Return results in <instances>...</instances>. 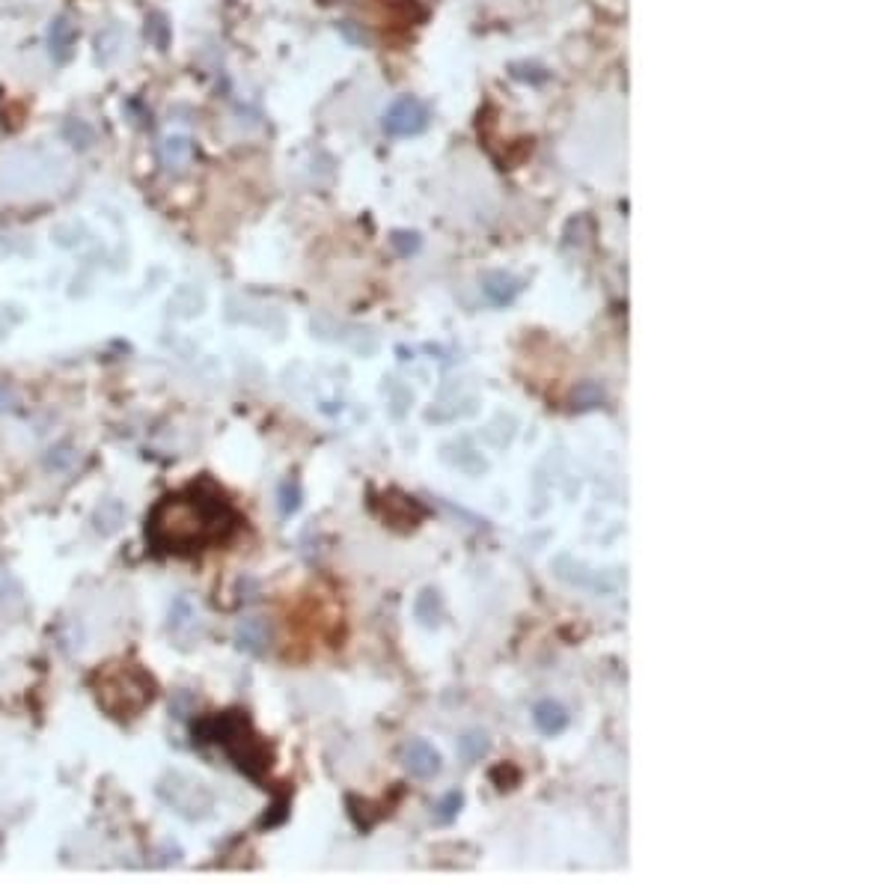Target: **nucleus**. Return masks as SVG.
Returning <instances> with one entry per match:
<instances>
[{
	"label": "nucleus",
	"instance_id": "f257e3e1",
	"mask_svg": "<svg viewBox=\"0 0 892 884\" xmlns=\"http://www.w3.org/2000/svg\"><path fill=\"white\" fill-rule=\"evenodd\" d=\"M238 515L220 491L191 486L161 497L146 518V542L158 554H191L235 530Z\"/></svg>",
	"mask_w": 892,
	"mask_h": 884
},
{
	"label": "nucleus",
	"instance_id": "f03ea898",
	"mask_svg": "<svg viewBox=\"0 0 892 884\" xmlns=\"http://www.w3.org/2000/svg\"><path fill=\"white\" fill-rule=\"evenodd\" d=\"M93 688L98 705L111 718H137L155 700V682H152V676L137 664H128V661L107 664L104 670H98Z\"/></svg>",
	"mask_w": 892,
	"mask_h": 884
},
{
	"label": "nucleus",
	"instance_id": "7ed1b4c3",
	"mask_svg": "<svg viewBox=\"0 0 892 884\" xmlns=\"http://www.w3.org/2000/svg\"><path fill=\"white\" fill-rule=\"evenodd\" d=\"M196 736H205V741H214L227 750V756L235 763L238 771H244L247 777L259 780L262 771L271 765V754L262 745V738L250 732L247 718H241L238 712L227 714H214V718L202 721L200 727L194 730Z\"/></svg>",
	"mask_w": 892,
	"mask_h": 884
},
{
	"label": "nucleus",
	"instance_id": "20e7f679",
	"mask_svg": "<svg viewBox=\"0 0 892 884\" xmlns=\"http://www.w3.org/2000/svg\"><path fill=\"white\" fill-rule=\"evenodd\" d=\"M158 795L167 807H173L178 816L185 819H202L211 813V804H214V795L209 792V786L202 780H196L191 774H182V771H169L158 780Z\"/></svg>",
	"mask_w": 892,
	"mask_h": 884
},
{
	"label": "nucleus",
	"instance_id": "39448f33",
	"mask_svg": "<svg viewBox=\"0 0 892 884\" xmlns=\"http://www.w3.org/2000/svg\"><path fill=\"white\" fill-rule=\"evenodd\" d=\"M428 122L425 104L414 96H401L396 98L387 113H384V131L392 134V138H410V134H419Z\"/></svg>",
	"mask_w": 892,
	"mask_h": 884
},
{
	"label": "nucleus",
	"instance_id": "423d86ee",
	"mask_svg": "<svg viewBox=\"0 0 892 884\" xmlns=\"http://www.w3.org/2000/svg\"><path fill=\"white\" fill-rule=\"evenodd\" d=\"M401 763H405L408 774L417 777V780H432V777L441 774V768H443L441 754H437V750L423 738L408 741L405 750H401Z\"/></svg>",
	"mask_w": 892,
	"mask_h": 884
},
{
	"label": "nucleus",
	"instance_id": "0eeeda50",
	"mask_svg": "<svg viewBox=\"0 0 892 884\" xmlns=\"http://www.w3.org/2000/svg\"><path fill=\"white\" fill-rule=\"evenodd\" d=\"M167 629L169 634L182 643V646H187L194 638H200L202 634V616L200 611H196V605L191 602L187 596H178L173 607H169V622H167Z\"/></svg>",
	"mask_w": 892,
	"mask_h": 884
},
{
	"label": "nucleus",
	"instance_id": "6e6552de",
	"mask_svg": "<svg viewBox=\"0 0 892 884\" xmlns=\"http://www.w3.org/2000/svg\"><path fill=\"white\" fill-rule=\"evenodd\" d=\"M78 45V24L69 15H57L48 27V51L54 63H69Z\"/></svg>",
	"mask_w": 892,
	"mask_h": 884
},
{
	"label": "nucleus",
	"instance_id": "1a4fd4ad",
	"mask_svg": "<svg viewBox=\"0 0 892 884\" xmlns=\"http://www.w3.org/2000/svg\"><path fill=\"white\" fill-rule=\"evenodd\" d=\"M268 638H271V631H268V622L262 616H244L235 625V646L247 655H262Z\"/></svg>",
	"mask_w": 892,
	"mask_h": 884
},
{
	"label": "nucleus",
	"instance_id": "9d476101",
	"mask_svg": "<svg viewBox=\"0 0 892 884\" xmlns=\"http://www.w3.org/2000/svg\"><path fill=\"white\" fill-rule=\"evenodd\" d=\"M533 721L544 736H559V732L568 727V712H566V705H559L557 700H541L533 709Z\"/></svg>",
	"mask_w": 892,
	"mask_h": 884
},
{
	"label": "nucleus",
	"instance_id": "9b49d317",
	"mask_svg": "<svg viewBox=\"0 0 892 884\" xmlns=\"http://www.w3.org/2000/svg\"><path fill=\"white\" fill-rule=\"evenodd\" d=\"M158 158L167 170H185L194 158V143L187 138H167L161 143Z\"/></svg>",
	"mask_w": 892,
	"mask_h": 884
},
{
	"label": "nucleus",
	"instance_id": "f8f14e48",
	"mask_svg": "<svg viewBox=\"0 0 892 884\" xmlns=\"http://www.w3.org/2000/svg\"><path fill=\"white\" fill-rule=\"evenodd\" d=\"M122 518H125L122 504L116 497H107V500H102V504H98V509L93 513V524H95V530L102 533V536H111V533L120 530Z\"/></svg>",
	"mask_w": 892,
	"mask_h": 884
},
{
	"label": "nucleus",
	"instance_id": "ddd939ff",
	"mask_svg": "<svg viewBox=\"0 0 892 884\" xmlns=\"http://www.w3.org/2000/svg\"><path fill=\"white\" fill-rule=\"evenodd\" d=\"M482 289H485V295L494 304H508L517 295V289H521V286H517V280H515L512 274H488Z\"/></svg>",
	"mask_w": 892,
	"mask_h": 884
},
{
	"label": "nucleus",
	"instance_id": "4468645a",
	"mask_svg": "<svg viewBox=\"0 0 892 884\" xmlns=\"http://www.w3.org/2000/svg\"><path fill=\"white\" fill-rule=\"evenodd\" d=\"M488 732H482V730H470V732H464V736L458 738V754L464 763H479L482 756L488 754Z\"/></svg>",
	"mask_w": 892,
	"mask_h": 884
},
{
	"label": "nucleus",
	"instance_id": "2eb2a0df",
	"mask_svg": "<svg viewBox=\"0 0 892 884\" xmlns=\"http://www.w3.org/2000/svg\"><path fill=\"white\" fill-rule=\"evenodd\" d=\"M414 611H417V620L423 625H437V620H441V613H443L441 593H437V589H423L414 605Z\"/></svg>",
	"mask_w": 892,
	"mask_h": 884
},
{
	"label": "nucleus",
	"instance_id": "dca6fc26",
	"mask_svg": "<svg viewBox=\"0 0 892 884\" xmlns=\"http://www.w3.org/2000/svg\"><path fill=\"white\" fill-rule=\"evenodd\" d=\"M78 462V450L71 446L69 441H60V444H54L48 453H45V468L54 471V473H62V471H69L71 464Z\"/></svg>",
	"mask_w": 892,
	"mask_h": 884
},
{
	"label": "nucleus",
	"instance_id": "f3484780",
	"mask_svg": "<svg viewBox=\"0 0 892 884\" xmlns=\"http://www.w3.org/2000/svg\"><path fill=\"white\" fill-rule=\"evenodd\" d=\"M62 138H66L71 146L89 149L95 143V129L87 120H69L66 125H62Z\"/></svg>",
	"mask_w": 892,
	"mask_h": 884
},
{
	"label": "nucleus",
	"instance_id": "a211bd4d",
	"mask_svg": "<svg viewBox=\"0 0 892 884\" xmlns=\"http://www.w3.org/2000/svg\"><path fill=\"white\" fill-rule=\"evenodd\" d=\"M146 36L152 42H155V48L164 51L167 45H169V24H167V18L161 15V13H152L146 18Z\"/></svg>",
	"mask_w": 892,
	"mask_h": 884
},
{
	"label": "nucleus",
	"instance_id": "6ab92c4d",
	"mask_svg": "<svg viewBox=\"0 0 892 884\" xmlns=\"http://www.w3.org/2000/svg\"><path fill=\"white\" fill-rule=\"evenodd\" d=\"M280 497H283V515H289V513H294V509L301 506V491H298V486H294L292 480L283 482Z\"/></svg>",
	"mask_w": 892,
	"mask_h": 884
},
{
	"label": "nucleus",
	"instance_id": "aec40b11",
	"mask_svg": "<svg viewBox=\"0 0 892 884\" xmlns=\"http://www.w3.org/2000/svg\"><path fill=\"white\" fill-rule=\"evenodd\" d=\"M458 810H461V795L458 792H450L441 804H437V819L450 821V819H455V813H458Z\"/></svg>",
	"mask_w": 892,
	"mask_h": 884
}]
</instances>
